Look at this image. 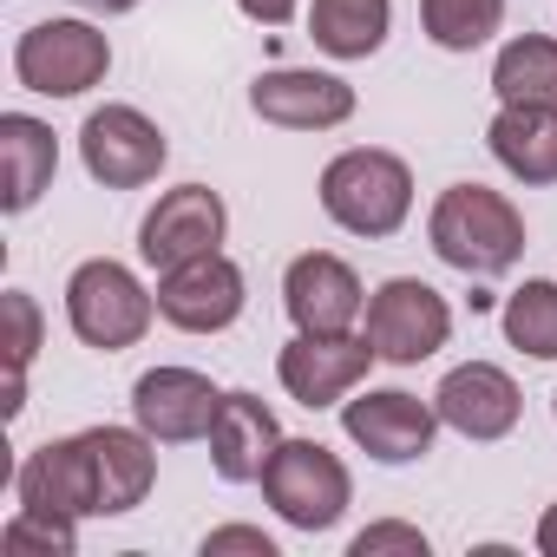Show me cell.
Segmentation results:
<instances>
[{
	"instance_id": "1",
	"label": "cell",
	"mask_w": 557,
	"mask_h": 557,
	"mask_svg": "<svg viewBox=\"0 0 557 557\" xmlns=\"http://www.w3.org/2000/svg\"><path fill=\"white\" fill-rule=\"evenodd\" d=\"M426 243L459 275H505L524 256V210L492 184H446L426 210Z\"/></svg>"
},
{
	"instance_id": "2",
	"label": "cell",
	"mask_w": 557,
	"mask_h": 557,
	"mask_svg": "<svg viewBox=\"0 0 557 557\" xmlns=\"http://www.w3.org/2000/svg\"><path fill=\"white\" fill-rule=\"evenodd\" d=\"M322 210L335 230L348 236H394L407 216H413V171L400 151H381V145H348L322 164V184H315Z\"/></svg>"
},
{
	"instance_id": "3",
	"label": "cell",
	"mask_w": 557,
	"mask_h": 557,
	"mask_svg": "<svg viewBox=\"0 0 557 557\" xmlns=\"http://www.w3.org/2000/svg\"><path fill=\"white\" fill-rule=\"evenodd\" d=\"M158 322V289L138 283V269L119 256H86L66 275V329L99 348V355H125L151 335Z\"/></svg>"
},
{
	"instance_id": "4",
	"label": "cell",
	"mask_w": 557,
	"mask_h": 557,
	"mask_svg": "<svg viewBox=\"0 0 557 557\" xmlns=\"http://www.w3.org/2000/svg\"><path fill=\"white\" fill-rule=\"evenodd\" d=\"M262 498L289 531H335L355 505V472L342 466V453H329L322 440H283L275 459L262 466Z\"/></svg>"
},
{
	"instance_id": "5",
	"label": "cell",
	"mask_w": 557,
	"mask_h": 557,
	"mask_svg": "<svg viewBox=\"0 0 557 557\" xmlns=\"http://www.w3.org/2000/svg\"><path fill=\"white\" fill-rule=\"evenodd\" d=\"M112 73V40L92 21H34L14 40V79L40 99H86Z\"/></svg>"
},
{
	"instance_id": "6",
	"label": "cell",
	"mask_w": 557,
	"mask_h": 557,
	"mask_svg": "<svg viewBox=\"0 0 557 557\" xmlns=\"http://www.w3.org/2000/svg\"><path fill=\"white\" fill-rule=\"evenodd\" d=\"M361 335L374 342V355L387 368H420L453 342V302L433 283H420V275H387L368 296Z\"/></svg>"
},
{
	"instance_id": "7",
	"label": "cell",
	"mask_w": 557,
	"mask_h": 557,
	"mask_svg": "<svg viewBox=\"0 0 557 557\" xmlns=\"http://www.w3.org/2000/svg\"><path fill=\"white\" fill-rule=\"evenodd\" d=\"M171 145H164V125L138 106H92L86 125H79V164L92 184L106 190H145L158 184Z\"/></svg>"
},
{
	"instance_id": "8",
	"label": "cell",
	"mask_w": 557,
	"mask_h": 557,
	"mask_svg": "<svg viewBox=\"0 0 557 557\" xmlns=\"http://www.w3.org/2000/svg\"><path fill=\"white\" fill-rule=\"evenodd\" d=\"M342 433L374 459V466H413L440 440V407L407 394V387H355L342 400Z\"/></svg>"
},
{
	"instance_id": "9",
	"label": "cell",
	"mask_w": 557,
	"mask_h": 557,
	"mask_svg": "<svg viewBox=\"0 0 557 557\" xmlns=\"http://www.w3.org/2000/svg\"><path fill=\"white\" fill-rule=\"evenodd\" d=\"M381 355H374V342L361 335V329H348V335H289L283 342V355H275V381H283V394L296 400V407H342L361 381H368V368H374Z\"/></svg>"
},
{
	"instance_id": "10",
	"label": "cell",
	"mask_w": 557,
	"mask_h": 557,
	"mask_svg": "<svg viewBox=\"0 0 557 557\" xmlns=\"http://www.w3.org/2000/svg\"><path fill=\"white\" fill-rule=\"evenodd\" d=\"M230 236V203L210 190V184H177L164 190L145 223H138V256L145 269H177V262H197V256H216Z\"/></svg>"
},
{
	"instance_id": "11",
	"label": "cell",
	"mask_w": 557,
	"mask_h": 557,
	"mask_svg": "<svg viewBox=\"0 0 557 557\" xmlns=\"http://www.w3.org/2000/svg\"><path fill=\"white\" fill-rule=\"evenodd\" d=\"M243 309H249V283L223 249L158 275V322H171L177 335H223L236 329Z\"/></svg>"
},
{
	"instance_id": "12",
	"label": "cell",
	"mask_w": 557,
	"mask_h": 557,
	"mask_svg": "<svg viewBox=\"0 0 557 557\" xmlns=\"http://www.w3.org/2000/svg\"><path fill=\"white\" fill-rule=\"evenodd\" d=\"M283 309L302 335H348L368 315V289L355 262H342L335 249H302L283 269Z\"/></svg>"
},
{
	"instance_id": "13",
	"label": "cell",
	"mask_w": 557,
	"mask_h": 557,
	"mask_svg": "<svg viewBox=\"0 0 557 557\" xmlns=\"http://www.w3.org/2000/svg\"><path fill=\"white\" fill-rule=\"evenodd\" d=\"M223 413V387L197 368H145L132 381V420L158 440V446H190L210 440Z\"/></svg>"
},
{
	"instance_id": "14",
	"label": "cell",
	"mask_w": 557,
	"mask_h": 557,
	"mask_svg": "<svg viewBox=\"0 0 557 557\" xmlns=\"http://www.w3.org/2000/svg\"><path fill=\"white\" fill-rule=\"evenodd\" d=\"M14 505L21 511H53V518H99V472L86 433L40 440L14 466Z\"/></svg>"
},
{
	"instance_id": "15",
	"label": "cell",
	"mask_w": 557,
	"mask_h": 557,
	"mask_svg": "<svg viewBox=\"0 0 557 557\" xmlns=\"http://www.w3.org/2000/svg\"><path fill=\"white\" fill-rule=\"evenodd\" d=\"M355 86L342 73H315V66H275L256 73L249 86V112L275 132H335L355 119Z\"/></svg>"
},
{
	"instance_id": "16",
	"label": "cell",
	"mask_w": 557,
	"mask_h": 557,
	"mask_svg": "<svg viewBox=\"0 0 557 557\" xmlns=\"http://www.w3.org/2000/svg\"><path fill=\"white\" fill-rule=\"evenodd\" d=\"M433 407H440V426H453V433L472 440V446H492V440H505V433L518 426L524 394H518V381H511L498 361H459V368H446V381L433 387Z\"/></svg>"
},
{
	"instance_id": "17",
	"label": "cell",
	"mask_w": 557,
	"mask_h": 557,
	"mask_svg": "<svg viewBox=\"0 0 557 557\" xmlns=\"http://www.w3.org/2000/svg\"><path fill=\"white\" fill-rule=\"evenodd\" d=\"M86 446L99 472V518L138 511L158 485V440L132 420V426H86Z\"/></svg>"
},
{
	"instance_id": "18",
	"label": "cell",
	"mask_w": 557,
	"mask_h": 557,
	"mask_svg": "<svg viewBox=\"0 0 557 557\" xmlns=\"http://www.w3.org/2000/svg\"><path fill=\"white\" fill-rule=\"evenodd\" d=\"M203 446H210V466L223 485H256L262 466L275 459V446H283V426H275V413L256 394H223V413Z\"/></svg>"
},
{
	"instance_id": "19",
	"label": "cell",
	"mask_w": 557,
	"mask_h": 557,
	"mask_svg": "<svg viewBox=\"0 0 557 557\" xmlns=\"http://www.w3.org/2000/svg\"><path fill=\"white\" fill-rule=\"evenodd\" d=\"M0 171H8L0 210H8V216H27V210L53 190V171H60V138H53V125L34 119V112H0Z\"/></svg>"
},
{
	"instance_id": "20",
	"label": "cell",
	"mask_w": 557,
	"mask_h": 557,
	"mask_svg": "<svg viewBox=\"0 0 557 557\" xmlns=\"http://www.w3.org/2000/svg\"><path fill=\"white\" fill-rule=\"evenodd\" d=\"M485 151L518 184H557V106H498L485 125Z\"/></svg>"
},
{
	"instance_id": "21",
	"label": "cell",
	"mask_w": 557,
	"mask_h": 557,
	"mask_svg": "<svg viewBox=\"0 0 557 557\" xmlns=\"http://www.w3.org/2000/svg\"><path fill=\"white\" fill-rule=\"evenodd\" d=\"M394 34V0H315L309 40L329 60H374Z\"/></svg>"
},
{
	"instance_id": "22",
	"label": "cell",
	"mask_w": 557,
	"mask_h": 557,
	"mask_svg": "<svg viewBox=\"0 0 557 557\" xmlns=\"http://www.w3.org/2000/svg\"><path fill=\"white\" fill-rule=\"evenodd\" d=\"M492 92L498 106H557V40L550 34H518L492 60Z\"/></svg>"
},
{
	"instance_id": "23",
	"label": "cell",
	"mask_w": 557,
	"mask_h": 557,
	"mask_svg": "<svg viewBox=\"0 0 557 557\" xmlns=\"http://www.w3.org/2000/svg\"><path fill=\"white\" fill-rule=\"evenodd\" d=\"M498 329L518 355L531 361H557V283L550 275H531V283H518L498 309Z\"/></svg>"
},
{
	"instance_id": "24",
	"label": "cell",
	"mask_w": 557,
	"mask_h": 557,
	"mask_svg": "<svg viewBox=\"0 0 557 557\" xmlns=\"http://www.w3.org/2000/svg\"><path fill=\"white\" fill-rule=\"evenodd\" d=\"M420 27L440 53H479L505 27V0H420Z\"/></svg>"
},
{
	"instance_id": "25",
	"label": "cell",
	"mask_w": 557,
	"mask_h": 557,
	"mask_svg": "<svg viewBox=\"0 0 557 557\" xmlns=\"http://www.w3.org/2000/svg\"><path fill=\"white\" fill-rule=\"evenodd\" d=\"M0 544L8 550H47V557H73L79 550V518H53V511H21L0 524Z\"/></svg>"
},
{
	"instance_id": "26",
	"label": "cell",
	"mask_w": 557,
	"mask_h": 557,
	"mask_svg": "<svg viewBox=\"0 0 557 557\" xmlns=\"http://www.w3.org/2000/svg\"><path fill=\"white\" fill-rule=\"evenodd\" d=\"M0 315H8V374H27L34 355H40V342H47V315H40V302L27 289L0 296Z\"/></svg>"
},
{
	"instance_id": "27",
	"label": "cell",
	"mask_w": 557,
	"mask_h": 557,
	"mask_svg": "<svg viewBox=\"0 0 557 557\" xmlns=\"http://www.w3.org/2000/svg\"><path fill=\"white\" fill-rule=\"evenodd\" d=\"M426 550H433L426 531L420 524H400V518H381V524L355 531V544H348V557H426Z\"/></svg>"
},
{
	"instance_id": "28",
	"label": "cell",
	"mask_w": 557,
	"mask_h": 557,
	"mask_svg": "<svg viewBox=\"0 0 557 557\" xmlns=\"http://www.w3.org/2000/svg\"><path fill=\"white\" fill-rule=\"evenodd\" d=\"M223 550H243V557H283V544H275L262 524H216V531H203V557H223Z\"/></svg>"
},
{
	"instance_id": "29",
	"label": "cell",
	"mask_w": 557,
	"mask_h": 557,
	"mask_svg": "<svg viewBox=\"0 0 557 557\" xmlns=\"http://www.w3.org/2000/svg\"><path fill=\"white\" fill-rule=\"evenodd\" d=\"M296 8H302V0H236V14L256 21V27H289Z\"/></svg>"
},
{
	"instance_id": "30",
	"label": "cell",
	"mask_w": 557,
	"mask_h": 557,
	"mask_svg": "<svg viewBox=\"0 0 557 557\" xmlns=\"http://www.w3.org/2000/svg\"><path fill=\"white\" fill-rule=\"evenodd\" d=\"M531 544H537L544 557H557V505H544V518H537V531H531Z\"/></svg>"
},
{
	"instance_id": "31",
	"label": "cell",
	"mask_w": 557,
	"mask_h": 557,
	"mask_svg": "<svg viewBox=\"0 0 557 557\" xmlns=\"http://www.w3.org/2000/svg\"><path fill=\"white\" fill-rule=\"evenodd\" d=\"M79 8H92V14H132L138 0H79Z\"/></svg>"
},
{
	"instance_id": "32",
	"label": "cell",
	"mask_w": 557,
	"mask_h": 557,
	"mask_svg": "<svg viewBox=\"0 0 557 557\" xmlns=\"http://www.w3.org/2000/svg\"><path fill=\"white\" fill-rule=\"evenodd\" d=\"M550 413H557V394H550Z\"/></svg>"
}]
</instances>
